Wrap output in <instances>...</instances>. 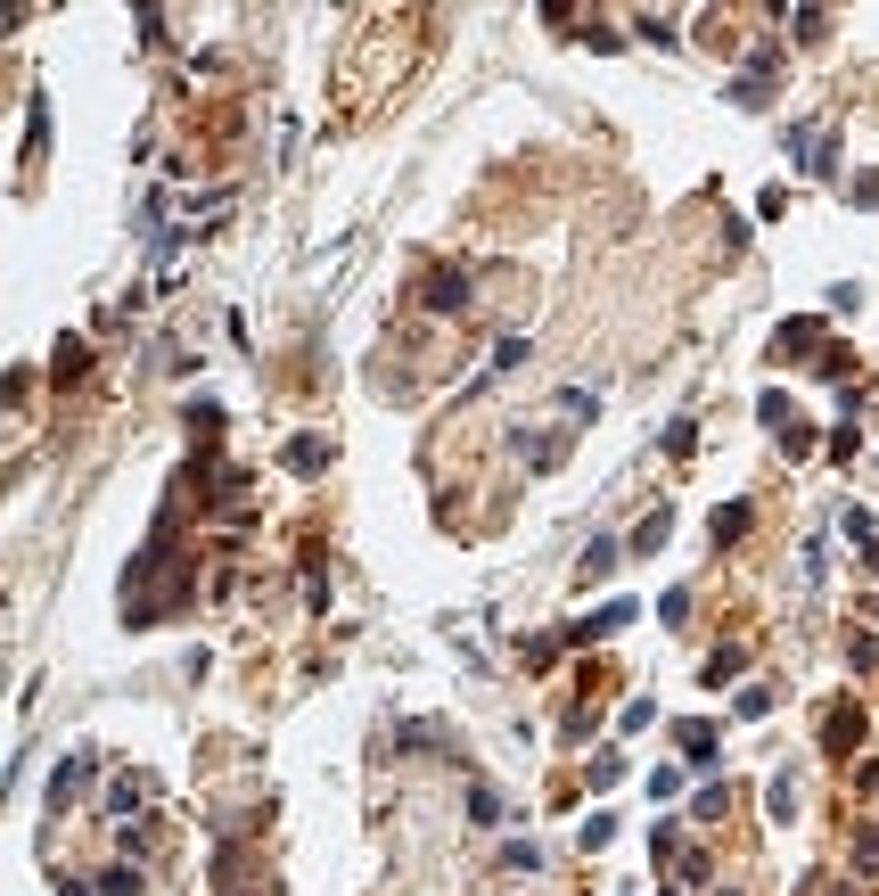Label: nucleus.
<instances>
[{"label": "nucleus", "instance_id": "20e7f679", "mask_svg": "<svg viewBox=\"0 0 879 896\" xmlns=\"http://www.w3.org/2000/svg\"><path fill=\"white\" fill-rule=\"evenodd\" d=\"M82 781H91V757H67V765H58V774H50V798L67 806V798H74Z\"/></svg>", "mask_w": 879, "mask_h": 896}, {"label": "nucleus", "instance_id": "7ed1b4c3", "mask_svg": "<svg viewBox=\"0 0 879 896\" xmlns=\"http://www.w3.org/2000/svg\"><path fill=\"white\" fill-rule=\"evenodd\" d=\"M822 740H830V748L863 740V716H855V707H830V716H822Z\"/></svg>", "mask_w": 879, "mask_h": 896}, {"label": "nucleus", "instance_id": "1a4fd4ad", "mask_svg": "<svg viewBox=\"0 0 879 896\" xmlns=\"http://www.w3.org/2000/svg\"><path fill=\"white\" fill-rule=\"evenodd\" d=\"M666 527H675V518L650 510V518H641V535H633V551H658V544H666Z\"/></svg>", "mask_w": 879, "mask_h": 896}, {"label": "nucleus", "instance_id": "423d86ee", "mask_svg": "<svg viewBox=\"0 0 879 896\" xmlns=\"http://www.w3.org/2000/svg\"><path fill=\"white\" fill-rule=\"evenodd\" d=\"M707 527H716V544H740V535H748V502H723Z\"/></svg>", "mask_w": 879, "mask_h": 896}, {"label": "nucleus", "instance_id": "f03ea898", "mask_svg": "<svg viewBox=\"0 0 879 896\" xmlns=\"http://www.w3.org/2000/svg\"><path fill=\"white\" fill-rule=\"evenodd\" d=\"M625 617H641V609H633V600H609V609H592V617L576 625V641H592V634H617Z\"/></svg>", "mask_w": 879, "mask_h": 896}, {"label": "nucleus", "instance_id": "0eeeda50", "mask_svg": "<svg viewBox=\"0 0 879 896\" xmlns=\"http://www.w3.org/2000/svg\"><path fill=\"white\" fill-rule=\"evenodd\" d=\"M617 559H625L617 544H592V551H583V568H576V576H583V585H600V576H609V568H617Z\"/></svg>", "mask_w": 879, "mask_h": 896}, {"label": "nucleus", "instance_id": "f257e3e1", "mask_svg": "<svg viewBox=\"0 0 879 896\" xmlns=\"http://www.w3.org/2000/svg\"><path fill=\"white\" fill-rule=\"evenodd\" d=\"M813 338H822V321H781V329H772V362H798Z\"/></svg>", "mask_w": 879, "mask_h": 896}, {"label": "nucleus", "instance_id": "6e6552de", "mask_svg": "<svg viewBox=\"0 0 879 896\" xmlns=\"http://www.w3.org/2000/svg\"><path fill=\"white\" fill-rule=\"evenodd\" d=\"M682 748H690V765H716V733L707 724H682Z\"/></svg>", "mask_w": 879, "mask_h": 896}, {"label": "nucleus", "instance_id": "39448f33", "mask_svg": "<svg viewBox=\"0 0 879 896\" xmlns=\"http://www.w3.org/2000/svg\"><path fill=\"white\" fill-rule=\"evenodd\" d=\"M280 461H288V469H297V477H312V469H321V461H329V452H321V436H297V445H288V452H280Z\"/></svg>", "mask_w": 879, "mask_h": 896}, {"label": "nucleus", "instance_id": "9d476101", "mask_svg": "<svg viewBox=\"0 0 879 896\" xmlns=\"http://www.w3.org/2000/svg\"><path fill=\"white\" fill-rule=\"evenodd\" d=\"M469 823H501V798H493V789H469Z\"/></svg>", "mask_w": 879, "mask_h": 896}]
</instances>
